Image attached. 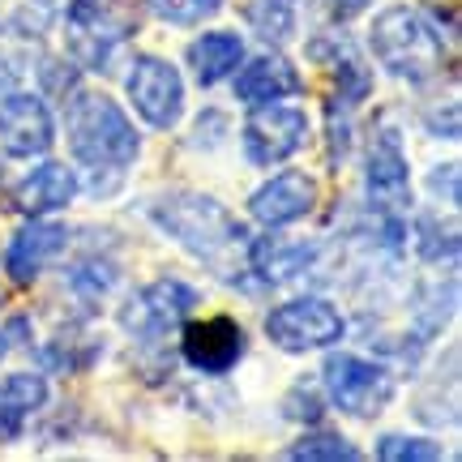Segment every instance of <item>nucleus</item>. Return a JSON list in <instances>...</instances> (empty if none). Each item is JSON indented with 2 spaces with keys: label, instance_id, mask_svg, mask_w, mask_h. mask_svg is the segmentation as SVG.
<instances>
[{
  "label": "nucleus",
  "instance_id": "nucleus-9",
  "mask_svg": "<svg viewBox=\"0 0 462 462\" xmlns=\"http://www.w3.org/2000/svg\"><path fill=\"white\" fill-rule=\"evenodd\" d=\"M193 304H198V291L180 279H159L142 287L137 296L120 309V326L133 334V338H142V343H154V338H163L167 330H176L184 317L193 313Z\"/></svg>",
  "mask_w": 462,
  "mask_h": 462
},
{
  "label": "nucleus",
  "instance_id": "nucleus-23",
  "mask_svg": "<svg viewBox=\"0 0 462 462\" xmlns=\"http://www.w3.org/2000/svg\"><path fill=\"white\" fill-rule=\"evenodd\" d=\"M415 231H420V257L424 262H441V257L454 262L458 257V231L454 227H437V218L424 215Z\"/></svg>",
  "mask_w": 462,
  "mask_h": 462
},
{
  "label": "nucleus",
  "instance_id": "nucleus-11",
  "mask_svg": "<svg viewBox=\"0 0 462 462\" xmlns=\"http://www.w3.org/2000/svg\"><path fill=\"white\" fill-rule=\"evenodd\" d=\"M51 142H56V120L43 95L14 90L0 99V150L5 154L34 159V154H48Z\"/></svg>",
  "mask_w": 462,
  "mask_h": 462
},
{
  "label": "nucleus",
  "instance_id": "nucleus-17",
  "mask_svg": "<svg viewBox=\"0 0 462 462\" xmlns=\"http://www.w3.org/2000/svg\"><path fill=\"white\" fill-rule=\"evenodd\" d=\"M48 402V381L39 373H9L0 381V441H17L26 420Z\"/></svg>",
  "mask_w": 462,
  "mask_h": 462
},
{
  "label": "nucleus",
  "instance_id": "nucleus-3",
  "mask_svg": "<svg viewBox=\"0 0 462 462\" xmlns=\"http://www.w3.org/2000/svg\"><path fill=\"white\" fill-rule=\"evenodd\" d=\"M368 48L381 65L390 69L394 78L407 82H429L441 73L446 48H441V34L432 31L424 14H415L407 5H390L373 17V31H368Z\"/></svg>",
  "mask_w": 462,
  "mask_h": 462
},
{
  "label": "nucleus",
  "instance_id": "nucleus-13",
  "mask_svg": "<svg viewBox=\"0 0 462 462\" xmlns=\"http://www.w3.org/2000/svg\"><path fill=\"white\" fill-rule=\"evenodd\" d=\"M317 206V180L309 171H279L248 198V215L262 227H287L300 223L304 215H313Z\"/></svg>",
  "mask_w": 462,
  "mask_h": 462
},
{
  "label": "nucleus",
  "instance_id": "nucleus-18",
  "mask_svg": "<svg viewBox=\"0 0 462 462\" xmlns=\"http://www.w3.org/2000/svg\"><path fill=\"white\" fill-rule=\"evenodd\" d=\"M240 60H245V39L236 31H206L189 43V69H193L198 86H218L236 73Z\"/></svg>",
  "mask_w": 462,
  "mask_h": 462
},
{
  "label": "nucleus",
  "instance_id": "nucleus-4",
  "mask_svg": "<svg viewBox=\"0 0 462 462\" xmlns=\"http://www.w3.org/2000/svg\"><path fill=\"white\" fill-rule=\"evenodd\" d=\"M321 385L338 411L356 415V420H373L390 407L394 398V373L385 364H373L351 351H334L321 364Z\"/></svg>",
  "mask_w": 462,
  "mask_h": 462
},
{
  "label": "nucleus",
  "instance_id": "nucleus-15",
  "mask_svg": "<svg viewBox=\"0 0 462 462\" xmlns=\"http://www.w3.org/2000/svg\"><path fill=\"white\" fill-rule=\"evenodd\" d=\"M300 90H304V78H300L296 65H291L287 56H279V51H265V56L248 60V65L236 73V99L248 103V107L291 99Z\"/></svg>",
  "mask_w": 462,
  "mask_h": 462
},
{
  "label": "nucleus",
  "instance_id": "nucleus-6",
  "mask_svg": "<svg viewBox=\"0 0 462 462\" xmlns=\"http://www.w3.org/2000/svg\"><path fill=\"white\" fill-rule=\"evenodd\" d=\"M240 142H245V154L253 167H279L296 150H304V142H309V116L300 112V107L262 103L245 120Z\"/></svg>",
  "mask_w": 462,
  "mask_h": 462
},
{
  "label": "nucleus",
  "instance_id": "nucleus-24",
  "mask_svg": "<svg viewBox=\"0 0 462 462\" xmlns=\"http://www.w3.org/2000/svg\"><path fill=\"white\" fill-rule=\"evenodd\" d=\"M377 458L381 462H432L441 458V446L429 441V437H381L377 446Z\"/></svg>",
  "mask_w": 462,
  "mask_h": 462
},
{
  "label": "nucleus",
  "instance_id": "nucleus-10",
  "mask_svg": "<svg viewBox=\"0 0 462 462\" xmlns=\"http://www.w3.org/2000/svg\"><path fill=\"white\" fill-rule=\"evenodd\" d=\"M245 351H248L245 326L231 321V317H201V321H189L180 330V356L201 377L231 373L236 364L245 360Z\"/></svg>",
  "mask_w": 462,
  "mask_h": 462
},
{
  "label": "nucleus",
  "instance_id": "nucleus-28",
  "mask_svg": "<svg viewBox=\"0 0 462 462\" xmlns=\"http://www.w3.org/2000/svg\"><path fill=\"white\" fill-rule=\"evenodd\" d=\"M5 356H9V334L0 330V360H5Z\"/></svg>",
  "mask_w": 462,
  "mask_h": 462
},
{
  "label": "nucleus",
  "instance_id": "nucleus-2",
  "mask_svg": "<svg viewBox=\"0 0 462 462\" xmlns=\"http://www.w3.org/2000/svg\"><path fill=\"white\" fill-rule=\"evenodd\" d=\"M65 133L73 159L95 171H125L142 154V137L116 99L103 90H73L65 112Z\"/></svg>",
  "mask_w": 462,
  "mask_h": 462
},
{
  "label": "nucleus",
  "instance_id": "nucleus-14",
  "mask_svg": "<svg viewBox=\"0 0 462 462\" xmlns=\"http://www.w3.org/2000/svg\"><path fill=\"white\" fill-rule=\"evenodd\" d=\"M65 248H69V227L65 223H48V218L39 215L9 240V248H5V270H9L14 282H34L48 265H56L65 257Z\"/></svg>",
  "mask_w": 462,
  "mask_h": 462
},
{
  "label": "nucleus",
  "instance_id": "nucleus-22",
  "mask_svg": "<svg viewBox=\"0 0 462 462\" xmlns=\"http://www.w3.org/2000/svg\"><path fill=\"white\" fill-rule=\"evenodd\" d=\"M223 0H150V14L171 26H198L206 17H215Z\"/></svg>",
  "mask_w": 462,
  "mask_h": 462
},
{
  "label": "nucleus",
  "instance_id": "nucleus-1",
  "mask_svg": "<svg viewBox=\"0 0 462 462\" xmlns=\"http://www.w3.org/2000/svg\"><path fill=\"white\" fill-rule=\"evenodd\" d=\"M150 218L171 236L180 240L193 257L210 262L215 270H227L231 253H245L248 257V227L231 215L227 206H218L215 198L206 193H167L150 206Z\"/></svg>",
  "mask_w": 462,
  "mask_h": 462
},
{
  "label": "nucleus",
  "instance_id": "nucleus-19",
  "mask_svg": "<svg viewBox=\"0 0 462 462\" xmlns=\"http://www.w3.org/2000/svg\"><path fill=\"white\" fill-rule=\"evenodd\" d=\"M60 17V0H0V34L5 39H43Z\"/></svg>",
  "mask_w": 462,
  "mask_h": 462
},
{
  "label": "nucleus",
  "instance_id": "nucleus-12",
  "mask_svg": "<svg viewBox=\"0 0 462 462\" xmlns=\"http://www.w3.org/2000/svg\"><path fill=\"white\" fill-rule=\"evenodd\" d=\"M364 189L373 210H402L411 201V171H407V154L398 146V133H377L368 146V163H364Z\"/></svg>",
  "mask_w": 462,
  "mask_h": 462
},
{
  "label": "nucleus",
  "instance_id": "nucleus-8",
  "mask_svg": "<svg viewBox=\"0 0 462 462\" xmlns=\"http://www.w3.org/2000/svg\"><path fill=\"white\" fill-rule=\"evenodd\" d=\"M125 90L133 99V112L146 120L150 129H171L180 120L184 107V82L176 65H167L163 56H137L125 78Z\"/></svg>",
  "mask_w": 462,
  "mask_h": 462
},
{
  "label": "nucleus",
  "instance_id": "nucleus-27",
  "mask_svg": "<svg viewBox=\"0 0 462 462\" xmlns=\"http://www.w3.org/2000/svg\"><path fill=\"white\" fill-rule=\"evenodd\" d=\"M326 5H330V14H334V17H356L360 9H368L373 0H326Z\"/></svg>",
  "mask_w": 462,
  "mask_h": 462
},
{
  "label": "nucleus",
  "instance_id": "nucleus-5",
  "mask_svg": "<svg viewBox=\"0 0 462 462\" xmlns=\"http://www.w3.org/2000/svg\"><path fill=\"white\" fill-rule=\"evenodd\" d=\"M346 334L343 313L321 296H300L287 300L279 309L265 313V338L287 351V356H304V351H326Z\"/></svg>",
  "mask_w": 462,
  "mask_h": 462
},
{
  "label": "nucleus",
  "instance_id": "nucleus-20",
  "mask_svg": "<svg viewBox=\"0 0 462 462\" xmlns=\"http://www.w3.org/2000/svg\"><path fill=\"white\" fill-rule=\"evenodd\" d=\"M245 17L265 43H287L296 31V0H248Z\"/></svg>",
  "mask_w": 462,
  "mask_h": 462
},
{
  "label": "nucleus",
  "instance_id": "nucleus-21",
  "mask_svg": "<svg viewBox=\"0 0 462 462\" xmlns=\"http://www.w3.org/2000/svg\"><path fill=\"white\" fill-rule=\"evenodd\" d=\"M287 458H326V462H356L364 458L360 446H351L346 437H338V432H304L296 446L287 449Z\"/></svg>",
  "mask_w": 462,
  "mask_h": 462
},
{
  "label": "nucleus",
  "instance_id": "nucleus-7",
  "mask_svg": "<svg viewBox=\"0 0 462 462\" xmlns=\"http://www.w3.org/2000/svg\"><path fill=\"white\" fill-rule=\"evenodd\" d=\"M69 22V51L82 69H107L112 56L129 43L133 26L120 14H112L103 0H73L65 9Z\"/></svg>",
  "mask_w": 462,
  "mask_h": 462
},
{
  "label": "nucleus",
  "instance_id": "nucleus-16",
  "mask_svg": "<svg viewBox=\"0 0 462 462\" xmlns=\"http://www.w3.org/2000/svg\"><path fill=\"white\" fill-rule=\"evenodd\" d=\"M78 176L73 167L65 163H43L34 167L26 180L14 189V210L26 218H39V215H51V210H65L69 201L78 198Z\"/></svg>",
  "mask_w": 462,
  "mask_h": 462
},
{
  "label": "nucleus",
  "instance_id": "nucleus-25",
  "mask_svg": "<svg viewBox=\"0 0 462 462\" xmlns=\"http://www.w3.org/2000/svg\"><path fill=\"white\" fill-rule=\"evenodd\" d=\"M287 415L291 420H304V424H317L321 415H326V407H321V398H317V390H304V385H296L291 394H287Z\"/></svg>",
  "mask_w": 462,
  "mask_h": 462
},
{
  "label": "nucleus",
  "instance_id": "nucleus-26",
  "mask_svg": "<svg viewBox=\"0 0 462 462\" xmlns=\"http://www.w3.org/2000/svg\"><path fill=\"white\" fill-rule=\"evenodd\" d=\"M432 193H441L446 189V206H458V163H441L432 171Z\"/></svg>",
  "mask_w": 462,
  "mask_h": 462
}]
</instances>
